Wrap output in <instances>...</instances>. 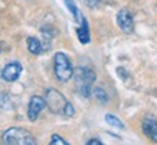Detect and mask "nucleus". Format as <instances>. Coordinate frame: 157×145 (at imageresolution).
Wrapping results in <instances>:
<instances>
[{"mask_svg":"<svg viewBox=\"0 0 157 145\" xmlns=\"http://www.w3.org/2000/svg\"><path fill=\"white\" fill-rule=\"evenodd\" d=\"M45 101H46V105L51 109V112L53 113H59V115H65V117H74V113H75L74 106L56 89H48Z\"/></svg>","mask_w":157,"mask_h":145,"instance_id":"f257e3e1","label":"nucleus"},{"mask_svg":"<svg viewBox=\"0 0 157 145\" xmlns=\"http://www.w3.org/2000/svg\"><path fill=\"white\" fill-rule=\"evenodd\" d=\"M51 145H68L67 141H63L59 135H52V139H51Z\"/></svg>","mask_w":157,"mask_h":145,"instance_id":"4468645a","label":"nucleus"},{"mask_svg":"<svg viewBox=\"0 0 157 145\" xmlns=\"http://www.w3.org/2000/svg\"><path fill=\"white\" fill-rule=\"evenodd\" d=\"M20 73H22V66L17 62H13V63H9V65L5 66V69L2 72V78L6 80V82H14V80L19 79Z\"/></svg>","mask_w":157,"mask_h":145,"instance_id":"0eeeda50","label":"nucleus"},{"mask_svg":"<svg viewBox=\"0 0 157 145\" xmlns=\"http://www.w3.org/2000/svg\"><path fill=\"white\" fill-rule=\"evenodd\" d=\"M143 132L146 136L157 142V121L153 117H147L143 121Z\"/></svg>","mask_w":157,"mask_h":145,"instance_id":"6e6552de","label":"nucleus"},{"mask_svg":"<svg viewBox=\"0 0 157 145\" xmlns=\"http://www.w3.org/2000/svg\"><path fill=\"white\" fill-rule=\"evenodd\" d=\"M86 144H88V145H102V142H101V141H98V139H95V138H94V139L88 141V142H86Z\"/></svg>","mask_w":157,"mask_h":145,"instance_id":"dca6fc26","label":"nucleus"},{"mask_svg":"<svg viewBox=\"0 0 157 145\" xmlns=\"http://www.w3.org/2000/svg\"><path fill=\"white\" fill-rule=\"evenodd\" d=\"M105 122H107L108 125H111V126H115V128L124 129V124H123V122L120 121L117 117L111 115V113H107V115H105Z\"/></svg>","mask_w":157,"mask_h":145,"instance_id":"f8f14e48","label":"nucleus"},{"mask_svg":"<svg viewBox=\"0 0 157 145\" xmlns=\"http://www.w3.org/2000/svg\"><path fill=\"white\" fill-rule=\"evenodd\" d=\"M74 79L78 92L84 98H90L92 94V85L95 82V72L90 68H78L74 72Z\"/></svg>","mask_w":157,"mask_h":145,"instance_id":"f03ea898","label":"nucleus"},{"mask_svg":"<svg viewBox=\"0 0 157 145\" xmlns=\"http://www.w3.org/2000/svg\"><path fill=\"white\" fill-rule=\"evenodd\" d=\"M117 23H118L120 29L124 33H131L134 30V19L133 14L130 13L127 9H121L117 13Z\"/></svg>","mask_w":157,"mask_h":145,"instance_id":"39448f33","label":"nucleus"},{"mask_svg":"<svg viewBox=\"0 0 157 145\" xmlns=\"http://www.w3.org/2000/svg\"><path fill=\"white\" fill-rule=\"evenodd\" d=\"M85 2H86V5L90 6V7H97L102 0H85Z\"/></svg>","mask_w":157,"mask_h":145,"instance_id":"2eb2a0df","label":"nucleus"},{"mask_svg":"<svg viewBox=\"0 0 157 145\" xmlns=\"http://www.w3.org/2000/svg\"><path fill=\"white\" fill-rule=\"evenodd\" d=\"M65 5L68 6V9L71 10L72 16H74V19L76 20V22H79V23H82V20H84V17H82L81 12L78 10V7L75 6V3H74V0H65Z\"/></svg>","mask_w":157,"mask_h":145,"instance_id":"9b49d317","label":"nucleus"},{"mask_svg":"<svg viewBox=\"0 0 157 145\" xmlns=\"http://www.w3.org/2000/svg\"><path fill=\"white\" fill-rule=\"evenodd\" d=\"M2 142L5 145H35L36 139L29 131L19 126H13L5 131L2 135Z\"/></svg>","mask_w":157,"mask_h":145,"instance_id":"7ed1b4c3","label":"nucleus"},{"mask_svg":"<svg viewBox=\"0 0 157 145\" xmlns=\"http://www.w3.org/2000/svg\"><path fill=\"white\" fill-rule=\"evenodd\" d=\"M94 96H95L97 101H100L101 103H107V102H108V95L104 92V89H101V88L94 89Z\"/></svg>","mask_w":157,"mask_h":145,"instance_id":"ddd939ff","label":"nucleus"},{"mask_svg":"<svg viewBox=\"0 0 157 145\" xmlns=\"http://www.w3.org/2000/svg\"><path fill=\"white\" fill-rule=\"evenodd\" d=\"M76 33H78V38H79V40H81L82 43L90 42V30H88V23H86L85 19L82 20L81 28H78Z\"/></svg>","mask_w":157,"mask_h":145,"instance_id":"1a4fd4ad","label":"nucleus"},{"mask_svg":"<svg viewBox=\"0 0 157 145\" xmlns=\"http://www.w3.org/2000/svg\"><path fill=\"white\" fill-rule=\"evenodd\" d=\"M28 49L33 55H39L43 50L42 43L39 42V39H36V38H28Z\"/></svg>","mask_w":157,"mask_h":145,"instance_id":"9d476101","label":"nucleus"},{"mask_svg":"<svg viewBox=\"0 0 157 145\" xmlns=\"http://www.w3.org/2000/svg\"><path fill=\"white\" fill-rule=\"evenodd\" d=\"M46 106V101L40 96H32L30 102H29V108H28V117L29 121H36V118L39 117V113L42 112V109Z\"/></svg>","mask_w":157,"mask_h":145,"instance_id":"423d86ee","label":"nucleus"},{"mask_svg":"<svg viewBox=\"0 0 157 145\" xmlns=\"http://www.w3.org/2000/svg\"><path fill=\"white\" fill-rule=\"evenodd\" d=\"M55 75L61 82H67L74 75V69L68 56L62 52H58L55 55Z\"/></svg>","mask_w":157,"mask_h":145,"instance_id":"20e7f679","label":"nucleus"}]
</instances>
